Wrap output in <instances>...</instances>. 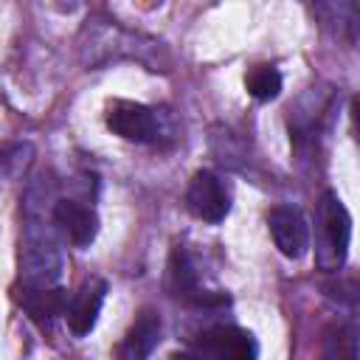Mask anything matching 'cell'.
<instances>
[{
    "instance_id": "30bf717a",
    "label": "cell",
    "mask_w": 360,
    "mask_h": 360,
    "mask_svg": "<svg viewBox=\"0 0 360 360\" xmlns=\"http://www.w3.org/2000/svg\"><path fill=\"white\" fill-rule=\"evenodd\" d=\"M169 284H172L174 295H183L188 301H194L200 295L194 267H191V262H188V256L183 250H174L172 259H169Z\"/></svg>"
},
{
    "instance_id": "9c48e42d",
    "label": "cell",
    "mask_w": 360,
    "mask_h": 360,
    "mask_svg": "<svg viewBox=\"0 0 360 360\" xmlns=\"http://www.w3.org/2000/svg\"><path fill=\"white\" fill-rule=\"evenodd\" d=\"M17 301H20V307H22L37 323H48V321H53V318H59V315L68 312L70 295H68V290H59V287H53V290H34V287H25V290L17 292Z\"/></svg>"
},
{
    "instance_id": "8992f818",
    "label": "cell",
    "mask_w": 360,
    "mask_h": 360,
    "mask_svg": "<svg viewBox=\"0 0 360 360\" xmlns=\"http://www.w3.org/2000/svg\"><path fill=\"white\" fill-rule=\"evenodd\" d=\"M104 295H107V284H104L101 278H93V281H87V284L70 298L65 315H68V326H70L73 335H79V338L90 335V329H93L96 321H98Z\"/></svg>"
},
{
    "instance_id": "3957f363",
    "label": "cell",
    "mask_w": 360,
    "mask_h": 360,
    "mask_svg": "<svg viewBox=\"0 0 360 360\" xmlns=\"http://www.w3.org/2000/svg\"><path fill=\"white\" fill-rule=\"evenodd\" d=\"M186 205L197 219H205V222H222L231 208L222 180L205 169L191 177L188 191H186Z\"/></svg>"
},
{
    "instance_id": "7c38bea8",
    "label": "cell",
    "mask_w": 360,
    "mask_h": 360,
    "mask_svg": "<svg viewBox=\"0 0 360 360\" xmlns=\"http://www.w3.org/2000/svg\"><path fill=\"white\" fill-rule=\"evenodd\" d=\"M172 360H200L194 352H183V354H172Z\"/></svg>"
},
{
    "instance_id": "7a4b0ae2",
    "label": "cell",
    "mask_w": 360,
    "mask_h": 360,
    "mask_svg": "<svg viewBox=\"0 0 360 360\" xmlns=\"http://www.w3.org/2000/svg\"><path fill=\"white\" fill-rule=\"evenodd\" d=\"M107 127L118 138L135 143H149L160 132L155 112L146 104H135V101H112L107 110Z\"/></svg>"
},
{
    "instance_id": "ba28073f",
    "label": "cell",
    "mask_w": 360,
    "mask_h": 360,
    "mask_svg": "<svg viewBox=\"0 0 360 360\" xmlns=\"http://www.w3.org/2000/svg\"><path fill=\"white\" fill-rule=\"evenodd\" d=\"M158 340H160V318L158 312L143 309L124 335V340L118 343L115 360H146L158 346Z\"/></svg>"
},
{
    "instance_id": "8fae6325",
    "label": "cell",
    "mask_w": 360,
    "mask_h": 360,
    "mask_svg": "<svg viewBox=\"0 0 360 360\" xmlns=\"http://www.w3.org/2000/svg\"><path fill=\"white\" fill-rule=\"evenodd\" d=\"M245 87L256 101H273L281 93V73L270 65H259L245 76Z\"/></svg>"
},
{
    "instance_id": "52a82bcc",
    "label": "cell",
    "mask_w": 360,
    "mask_h": 360,
    "mask_svg": "<svg viewBox=\"0 0 360 360\" xmlns=\"http://www.w3.org/2000/svg\"><path fill=\"white\" fill-rule=\"evenodd\" d=\"M53 219L56 225L68 233V239L79 248H87L96 233H98V217L93 208L76 202V200H59L53 205Z\"/></svg>"
},
{
    "instance_id": "6da1fadb",
    "label": "cell",
    "mask_w": 360,
    "mask_h": 360,
    "mask_svg": "<svg viewBox=\"0 0 360 360\" xmlns=\"http://www.w3.org/2000/svg\"><path fill=\"white\" fill-rule=\"evenodd\" d=\"M352 239V217L346 205L326 191L318 202V264L323 270H338L346 262Z\"/></svg>"
},
{
    "instance_id": "277c9868",
    "label": "cell",
    "mask_w": 360,
    "mask_h": 360,
    "mask_svg": "<svg viewBox=\"0 0 360 360\" xmlns=\"http://www.w3.org/2000/svg\"><path fill=\"white\" fill-rule=\"evenodd\" d=\"M194 354L200 360H256L259 349H256V340L250 332H242L233 326H219V329H211L208 335H202Z\"/></svg>"
},
{
    "instance_id": "5b68a950",
    "label": "cell",
    "mask_w": 360,
    "mask_h": 360,
    "mask_svg": "<svg viewBox=\"0 0 360 360\" xmlns=\"http://www.w3.org/2000/svg\"><path fill=\"white\" fill-rule=\"evenodd\" d=\"M267 225H270V236H273V242H276L281 256L301 259L307 253V248H309V225L301 217V211H295L290 205H278V208L270 211Z\"/></svg>"
}]
</instances>
